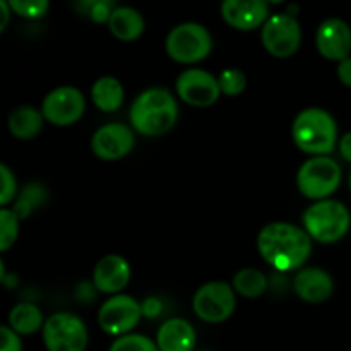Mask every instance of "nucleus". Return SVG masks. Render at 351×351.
Masks as SVG:
<instances>
[{
    "instance_id": "24",
    "label": "nucleus",
    "mask_w": 351,
    "mask_h": 351,
    "mask_svg": "<svg viewBox=\"0 0 351 351\" xmlns=\"http://www.w3.org/2000/svg\"><path fill=\"white\" fill-rule=\"evenodd\" d=\"M48 201V192L38 182H31V184L24 185L19 192H17L16 199H14L12 211L19 219H26L33 215L36 209H40L45 202Z\"/></svg>"
},
{
    "instance_id": "7",
    "label": "nucleus",
    "mask_w": 351,
    "mask_h": 351,
    "mask_svg": "<svg viewBox=\"0 0 351 351\" xmlns=\"http://www.w3.org/2000/svg\"><path fill=\"white\" fill-rule=\"evenodd\" d=\"M41 331L47 351H86L88 348V328L84 321L72 312L50 315Z\"/></svg>"
},
{
    "instance_id": "28",
    "label": "nucleus",
    "mask_w": 351,
    "mask_h": 351,
    "mask_svg": "<svg viewBox=\"0 0 351 351\" xmlns=\"http://www.w3.org/2000/svg\"><path fill=\"white\" fill-rule=\"evenodd\" d=\"M110 351H160L156 346V341L149 339L143 335H130L120 336L110 346Z\"/></svg>"
},
{
    "instance_id": "18",
    "label": "nucleus",
    "mask_w": 351,
    "mask_h": 351,
    "mask_svg": "<svg viewBox=\"0 0 351 351\" xmlns=\"http://www.w3.org/2000/svg\"><path fill=\"white\" fill-rule=\"evenodd\" d=\"M195 341V329L185 319L171 317L158 329L156 346L160 351H194Z\"/></svg>"
},
{
    "instance_id": "2",
    "label": "nucleus",
    "mask_w": 351,
    "mask_h": 351,
    "mask_svg": "<svg viewBox=\"0 0 351 351\" xmlns=\"http://www.w3.org/2000/svg\"><path fill=\"white\" fill-rule=\"evenodd\" d=\"M129 119L132 129L141 136H163L178 120L177 98L165 88L146 89L130 106Z\"/></svg>"
},
{
    "instance_id": "30",
    "label": "nucleus",
    "mask_w": 351,
    "mask_h": 351,
    "mask_svg": "<svg viewBox=\"0 0 351 351\" xmlns=\"http://www.w3.org/2000/svg\"><path fill=\"white\" fill-rule=\"evenodd\" d=\"M17 195V182L12 170L5 163H0V208L14 202Z\"/></svg>"
},
{
    "instance_id": "34",
    "label": "nucleus",
    "mask_w": 351,
    "mask_h": 351,
    "mask_svg": "<svg viewBox=\"0 0 351 351\" xmlns=\"http://www.w3.org/2000/svg\"><path fill=\"white\" fill-rule=\"evenodd\" d=\"M338 146H339V154H341L343 160L351 163V132H346L345 136L341 137Z\"/></svg>"
},
{
    "instance_id": "21",
    "label": "nucleus",
    "mask_w": 351,
    "mask_h": 351,
    "mask_svg": "<svg viewBox=\"0 0 351 351\" xmlns=\"http://www.w3.org/2000/svg\"><path fill=\"white\" fill-rule=\"evenodd\" d=\"M108 27L120 41H136L144 33V19L132 7H117L108 19Z\"/></svg>"
},
{
    "instance_id": "25",
    "label": "nucleus",
    "mask_w": 351,
    "mask_h": 351,
    "mask_svg": "<svg viewBox=\"0 0 351 351\" xmlns=\"http://www.w3.org/2000/svg\"><path fill=\"white\" fill-rule=\"evenodd\" d=\"M75 10L93 23H108L115 7V0H75Z\"/></svg>"
},
{
    "instance_id": "1",
    "label": "nucleus",
    "mask_w": 351,
    "mask_h": 351,
    "mask_svg": "<svg viewBox=\"0 0 351 351\" xmlns=\"http://www.w3.org/2000/svg\"><path fill=\"white\" fill-rule=\"evenodd\" d=\"M312 242L302 226L287 221H273L257 237L261 257L280 273L302 269L312 254Z\"/></svg>"
},
{
    "instance_id": "38",
    "label": "nucleus",
    "mask_w": 351,
    "mask_h": 351,
    "mask_svg": "<svg viewBox=\"0 0 351 351\" xmlns=\"http://www.w3.org/2000/svg\"><path fill=\"white\" fill-rule=\"evenodd\" d=\"M350 191H351V173H350Z\"/></svg>"
},
{
    "instance_id": "33",
    "label": "nucleus",
    "mask_w": 351,
    "mask_h": 351,
    "mask_svg": "<svg viewBox=\"0 0 351 351\" xmlns=\"http://www.w3.org/2000/svg\"><path fill=\"white\" fill-rule=\"evenodd\" d=\"M141 307H143V315H146V317H156L161 312V302L158 298H147L144 304H141Z\"/></svg>"
},
{
    "instance_id": "16",
    "label": "nucleus",
    "mask_w": 351,
    "mask_h": 351,
    "mask_svg": "<svg viewBox=\"0 0 351 351\" xmlns=\"http://www.w3.org/2000/svg\"><path fill=\"white\" fill-rule=\"evenodd\" d=\"M130 276L132 269L125 257L119 254H108L96 263L93 269V285L101 293L119 295L129 285Z\"/></svg>"
},
{
    "instance_id": "11",
    "label": "nucleus",
    "mask_w": 351,
    "mask_h": 351,
    "mask_svg": "<svg viewBox=\"0 0 351 351\" xmlns=\"http://www.w3.org/2000/svg\"><path fill=\"white\" fill-rule=\"evenodd\" d=\"M261 38L267 53L288 58L297 53L302 45L300 23L290 14H274L264 23Z\"/></svg>"
},
{
    "instance_id": "14",
    "label": "nucleus",
    "mask_w": 351,
    "mask_h": 351,
    "mask_svg": "<svg viewBox=\"0 0 351 351\" xmlns=\"http://www.w3.org/2000/svg\"><path fill=\"white\" fill-rule=\"evenodd\" d=\"M315 47L324 58L341 62L351 53V27L339 17L321 23L315 33Z\"/></svg>"
},
{
    "instance_id": "20",
    "label": "nucleus",
    "mask_w": 351,
    "mask_h": 351,
    "mask_svg": "<svg viewBox=\"0 0 351 351\" xmlns=\"http://www.w3.org/2000/svg\"><path fill=\"white\" fill-rule=\"evenodd\" d=\"M125 98L123 84L113 75H103L96 79L91 88V99L98 110L105 113L117 112Z\"/></svg>"
},
{
    "instance_id": "10",
    "label": "nucleus",
    "mask_w": 351,
    "mask_h": 351,
    "mask_svg": "<svg viewBox=\"0 0 351 351\" xmlns=\"http://www.w3.org/2000/svg\"><path fill=\"white\" fill-rule=\"evenodd\" d=\"M45 122L57 127H69L77 123L86 112V98L74 86H60L45 96L41 103Z\"/></svg>"
},
{
    "instance_id": "37",
    "label": "nucleus",
    "mask_w": 351,
    "mask_h": 351,
    "mask_svg": "<svg viewBox=\"0 0 351 351\" xmlns=\"http://www.w3.org/2000/svg\"><path fill=\"white\" fill-rule=\"evenodd\" d=\"M267 3H283L285 0H266Z\"/></svg>"
},
{
    "instance_id": "22",
    "label": "nucleus",
    "mask_w": 351,
    "mask_h": 351,
    "mask_svg": "<svg viewBox=\"0 0 351 351\" xmlns=\"http://www.w3.org/2000/svg\"><path fill=\"white\" fill-rule=\"evenodd\" d=\"M9 326L19 336H29L43 329L45 319L38 305L23 302V304H17L10 311Z\"/></svg>"
},
{
    "instance_id": "31",
    "label": "nucleus",
    "mask_w": 351,
    "mask_h": 351,
    "mask_svg": "<svg viewBox=\"0 0 351 351\" xmlns=\"http://www.w3.org/2000/svg\"><path fill=\"white\" fill-rule=\"evenodd\" d=\"M0 351H23V341L10 326H0Z\"/></svg>"
},
{
    "instance_id": "3",
    "label": "nucleus",
    "mask_w": 351,
    "mask_h": 351,
    "mask_svg": "<svg viewBox=\"0 0 351 351\" xmlns=\"http://www.w3.org/2000/svg\"><path fill=\"white\" fill-rule=\"evenodd\" d=\"M291 137L304 153L311 156H329L338 146V125L331 113L319 106H311L295 117Z\"/></svg>"
},
{
    "instance_id": "17",
    "label": "nucleus",
    "mask_w": 351,
    "mask_h": 351,
    "mask_svg": "<svg viewBox=\"0 0 351 351\" xmlns=\"http://www.w3.org/2000/svg\"><path fill=\"white\" fill-rule=\"evenodd\" d=\"M293 290L305 304H324L335 293V280L321 267H302L293 278Z\"/></svg>"
},
{
    "instance_id": "15",
    "label": "nucleus",
    "mask_w": 351,
    "mask_h": 351,
    "mask_svg": "<svg viewBox=\"0 0 351 351\" xmlns=\"http://www.w3.org/2000/svg\"><path fill=\"white\" fill-rule=\"evenodd\" d=\"M221 16L235 29L252 31L269 19V3L266 0H223Z\"/></svg>"
},
{
    "instance_id": "23",
    "label": "nucleus",
    "mask_w": 351,
    "mask_h": 351,
    "mask_svg": "<svg viewBox=\"0 0 351 351\" xmlns=\"http://www.w3.org/2000/svg\"><path fill=\"white\" fill-rule=\"evenodd\" d=\"M232 287L237 295L243 298H259L266 293L269 281L263 271L256 267H245L235 273L232 280Z\"/></svg>"
},
{
    "instance_id": "5",
    "label": "nucleus",
    "mask_w": 351,
    "mask_h": 351,
    "mask_svg": "<svg viewBox=\"0 0 351 351\" xmlns=\"http://www.w3.org/2000/svg\"><path fill=\"white\" fill-rule=\"evenodd\" d=\"M341 167L331 156H311L297 173V187L311 201L329 199L341 185Z\"/></svg>"
},
{
    "instance_id": "19",
    "label": "nucleus",
    "mask_w": 351,
    "mask_h": 351,
    "mask_svg": "<svg viewBox=\"0 0 351 351\" xmlns=\"http://www.w3.org/2000/svg\"><path fill=\"white\" fill-rule=\"evenodd\" d=\"M43 123L45 117L41 110L29 105L17 106L9 115V120H7L10 134L19 141H31L36 136H40Z\"/></svg>"
},
{
    "instance_id": "8",
    "label": "nucleus",
    "mask_w": 351,
    "mask_h": 351,
    "mask_svg": "<svg viewBox=\"0 0 351 351\" xmlns=\"http://www.w3.org/2000/svg\"><path fill=\"white\" fill-rule=\"evenodd\" d=\"M237 307V293L226 281H209L197 288L192 298L194 314L208 324L228 321Z\"/></svg>"
},
{
    "instance_id": "32",
    "label": "nucleus",
    "mask_w": 351,
    "mask_h": 351,
    "mask_svg": "<svg viewBox=\"0 0 351 351\" xmlns=\"http://www.w3.org/2000/svg\"><path fill=\"white\" fill-rule=\"evenodd\" d=\"M339 82L346 88H351V57L345 58V60L338 62V69H336Z\"/></svg>"
},
{
    "instance_id": "36",
    "label": "nucleus",
    "mask_w": 351,
    "mask_h": 351,
    "mask_svg": "<svg viewBox=\"0 0 351 351\" xmlns=\"http://www.w3.org/2000/svg\"><path fill=\"white\" fill-rule=\"evenodd\" d=\"M3 276H5V266H3L2 259H0V283L3 281Z\"/></svg>"
},
{
    "instance_id": "35",
    "label": "nucleus",
    "mask_w": 351,
    "mask_h": 351,
    "mask_svg": "<svg viewBox=\"0 0 351 351\" xmlns=\"http://www.w3.org/2000/svg\"><path fill=\"white\" fill-rule=\"evenodd\" d=\"M10 19V7L7 0H0V33L7 27Z\"/></svg>"
},
{
    "instance_id": "12",
    "label": "nucleus",
    "mask_w": 351,
    "mask_h": 351,
    "mask_svg": "<svg viewBox=\"0 0 351 351\" xmlns=\"http://www.w3.org/2000/svg\"><path fill=\"white\" fill-rule=\"evenodd\" d=\"M177 96L194 108H208L213 106L221 96L218 77L204 69L191 67L180 72L175 82Z\"/></svg>"
},
{
    "instance_id": "6",
    "label": "nucleus",
    "mask_w": 351,
    "mask_h": 351,
    "mask_svg": "<svg viewBox=\"0 0 351 351\" xmlns=\"http://www.w3.org/2000/svg\"><path fill=\"white\" fill-rule=\"evenodd\" d=\"M165 48L168 57L178 64H199L211 53L213 38L202 24L184 23L168 33Z\"/></svg>"
},
{
    "instance_id": "9",
    "label": "nucleus",
    "mask_w": 351,
    "mask_h": 351,
    "mask_svg": "<svg viewBox=\"0 0 351 351\" xmlns=\"http://www.w3.org/2000/svg\"><path fill=\"white\" fill-rule=\"evenodd\" d=\"M143 317V307L130 295H112L103 302L98 312V324L103 332L110 336L130 335Z\"/></svg>"
},
{
    "instance_id": "27",
    "label": "nucleus",
    "mask_w": 351,
    "mask_h": 351,
    "mask_svg": "<svg viewBox=\"0 0 351 351\" xmlns=\"http://www.w3.org/2000/svg\"><path fill=\"white\" fill-rule=\"evenodd\" d=\"M219 91L225 96H240L247 88V75L240 69H223L218 75Z\"/></svg>"
},
{
    "instance_id": "29",
    "label": "nucleus",
    "mask_w": 351,
    "mask_h": 351,
    "mask_svg": "<svg viewBox=\"0 0 351 351\" xmlns=\"http://www.w3.org/2000/svg\"><path fill=\"white\" fill-rule=\"evenodd\" d=\"M10 10L24 19H40L48 12L50 0H7Z\"/></svg>"
},
{
    "instance_id": "26",
    "label": "nucleus",
    "mask_w": 351,
    "mask_h": 351,
    "mask_svg": "<svg viewBox=\"0 0 351 351\" xmlns=\"http://www.w3.org/2000/svg\"><path fill=\"white\" fill-rule=\"evenodd\" d=\"M19 221L12 209L0 208V252H5L19 237Z\"/></svg>"
},
{
    "instance_id": "13",
    "label": "nucleus",
    "mask_w": 351,
    "mask_h": 351,
    "mask_svg": "<svg viewBox=\"0 0 351 351\" xmlns=\"http://www.w3.org/2000/svg\"><path fill=\"white\" fill-rule=\"evenodd\" d=\"M136 146V130L125 123H106L91 137V151L103 161H117L125 158Z\"/></svg>"
},
{
    "instance_id": "4",
    "label": "nucleus",
    "mask_w": 351,
    "mask_h": 351,
    "mask_svg": "<svg viewBox=\"0 0 351 351\" xmlns=\"http://www.w3.org/2000/svg\"><path fill=\"white\" fill-rule=\"evenodd\" d=\"M351 215L343 202L335 199L315 201L302 215V228L314 242H339L350 232Z\"/></svg>"
}]
</instances>
